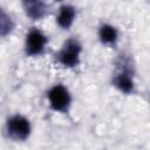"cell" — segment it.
<instances>
[{
  "label": "cell",
  "mask_w": 150,
  "mask_h": 150,
  "mask_svg": "<svg viewBox=\"0 0 150 150\" xmlns=\"http://www.w3.org/2000/svg\"><path fill=\"white\" fill-rule=\"evenodd\" d=\"M75 14H76L75 8L71 5H68V4L61 5L59 8V14H57V19H56L57 25L63 29H68L73 25Z\"/></svg>",
  "instance_id": "52a82bcc"
},
{
  "label": "cell",
  "mask_w": 150,
  "mask_h": 150,
  "mask_svg": "<svg viewBox=\"0 0 150 150\" xmlns=\"http://www.w3.org/2000/svg\"><path fill=\"white\" fill-rule=\"evenodd\" d=\"M13 28H14V22H13L11 15L7 14L0 7V38L11 34Z\"/></svg>",
  "instance_id": "9c48e42d"
},
{
  "label": "cell",
  "mask_w": 150,
  "mask_h": 150,
  "mask_svg": "<svg viewBox=\"0 0 150 150\" xmlns=\"http://www.w3.org/2000/svg\"><path fill=\"white\" fill-rule=\"evenodd\" d=\"M47 43V36L39 30L38 28H33L28 32L26 36L25 50L28 56H38L43 53Z\"/></svg>",
  "instance_id": "5b68a950"
},
{
  "label": "cell",
  "mask_w": 150,
  "mask_h": 150,
  "mask_svg": "<svg viewBox=\"0 0 150 150\" xmlns=\"http://www.w3.org/2000/svg\"><path fill=\"white\" fill-rule=\"evenodd\" d=\"M48 101L53 110L67 112L70 105V94L68 89L62 84H56L48 91Z\"/></svg>",
  "instance_id": "3957f363"
},
{
  "label": "cell",
  "mask_w": 150,
  "mask_h": 150,
  "mask_svg": "<svg viewBox=\"0 0 150 150\" xmlns=\"http://www.w3.org/2000/svg\"><path fill=\"white\" fill-rule=\"evenodd\" d=\"M81 50H82L81 43L76 39H68L63 43L60 52L57 53L56 59L59 63L62 64L63 67L71 68L79 64Z\"/></svg>",
  "instance_id": "6da1fadb"
},
{
  "label": "cell",
  "mask_w": 150,
  "mask_h": 150,
  "mask_svg": "<svg viewBox=\"0 0 150 150\" xmlns=\"http://www.w3.org/2000/svg\"><path fill=\"white\" fill-rule=\"evenodd\" d=\"M98 36L102 43L107 45V46H115L118 34L115 27H112L111 25H102L98 29Z\"/></svg>",
  "instance_id": "ba28073f"
},
{
  "label": "cell",
  "mask_w": 150,
  "mask_h": 150,
  "mask_svg": "<svg viewBox=\"0 0 150 150\" xmlns=\"http://www.w3.org/2000/svg\"><path fill=\"white\" fill-rule=\"evenodd\" d=\"M121 60V64H120V71L114 76L112 79V84L121 91L125 93V94H130L134 91V80H132V71L131 68L128 67L130 66V62L127 60Z\"/></svg>",
  "instance_id": "277c9868"
},
{
  "label": "cell",
  "mask_w": 150,
  "mask_h": 150,
  "mask_svg": "<svg viewBox=\"0 0 150 150\" xmlns=\"http://www.w3.org/2000/svg\"><path fill=\"white\" fill-rule=\"evenodd\" d=\"M25 12L32 20H40L48 14V5L43 1H25Z\"/></svg>",
  "instance_id": "8992f818"
},
{
  "label": "cell",
  "mask_w": 150,
  "mask_h": 150,
  "mask_svg": "<svg viewBox=\"0 0 150 150\" xmlns=\"http://www.w3.org/2000/svg\"><path fill=\"white\" fill-rule=\"evenodd\" d=\"M6 130L11 138L15 141H25L30 134V123L26 117L14 115L7 121Z\"/></svg>",
  "instance_id": "7a4b0ae2"
}]
</instances>
